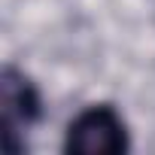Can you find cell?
Returning <instances> with one entry per match:
<instances>
[{
  "label": "cell",
  "instance_id": "1",
  "mask_svg": "<svg viewBox=\"0 0 155 155\" xmlns=\"http://www.w3.org/2000/svg\"><path fill=\"white\" fill-rule=\"evenodd\" d=\"M64 149L82 155H116L128 149V128L113 107H88L70 122Z\"/></svg>",
  "mask_w": 155,
  "mask_h": 155
},
{
  "label": "cell",
  "instance_id": "2",
  "mask_svg": "<svg viewBox=\"0 0 155 155\" xmlns=\"http://www.w3.org/2000/svg\"><path fill=\"white\" fill-rule=\"evenodd\" d=\"M40 116V97L37 88L25 73L15 67H6L0 76V122H3V146L6 152H18V137L37 122Z\"/></svg>",
  "mask_w": 155,
  "mask_h": 155
}]
</instances>
